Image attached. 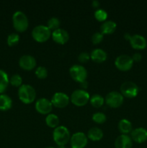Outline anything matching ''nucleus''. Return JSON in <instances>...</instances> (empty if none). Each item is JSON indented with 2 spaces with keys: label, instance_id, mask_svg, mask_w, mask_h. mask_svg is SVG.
<instances>
[{
  "label": "nucleus",
  "instance_id": "f257e3e1",
  "mask_svg": "<svg viewBox=\"0 0 147 148\" xmlns=\"http://www.w3.org/2000/svg\"><path fill=\"white\" fill-rule=\"evenodd\" d=\"M18 96L22 102L25 104H30L35 99V90L30 85H22L18 89Z\"/></svg>",
  "mask_w": 147,
  "mask_h": 148
},
{
  "label": "nucleus",
  "instance_id": "f03ea898",
  "mask_svg": "<svg viewBox=\"0 0 147 148\" xmlns=\"http://www.w3.org/2000/svg\"><path fill=\"white\" fill-rule=\"evenodd\" d=\"M53 138L58 146H65L71 138L69 130L64 126H59L54 129Z\"/></svg>",
  "mask_w": 147,
  "mask_h": 148
},
{
  "label": "nucleus",
  "instance_id": "7ed1b4c3",
  "mask_svg": "<svg viewBox=\"0 0 147 148\" xmlns=\"http://www.w3.org/2000/svg\"><path fill=\"white\" fill-rule=\"evenodd\" d=\"M12 23L14 29L18 32L25 31L28 27V18L23 12L20 10L16 11L13 14Z\"/></svg>",
  "mask_w": 147,
  "mask_h": 148
},
{
  "label": "nucleus",
  "instance_id": "20e7f679",
  "mask_svg": "<svg viewBox=\"0 0 147 148\" xmlns=\"http://www.w3.org/2000/svg\"><path fill=\"white\" fill-rule=\"evenodd\" d=\"M51 30L44 25H38L32 30V36L37 42L43 43L48 40L51 36Z\"/></svg>",
  "mask_w": 147,
  "mask_h": 148
},
{
  "label": "nucleus",
  "instance_id": "39448f33",
  "mask_svg": "<svg viewBox=\"0 0 147 148\" xmlns=\"http://www.w3.org/2000/svg\"><path fill=\"white\" fill-rule=\"evenodd\" d=\"M90 99L89 92L85 90H75L71 93L70 100L76 106H83L86 105Z\"/></svg>",
  "mask_w": 147,
  "mask_h": 148
},
{
  "label": "nucleus",
  "instance_id": "423d86ee",
  "mask_svg": "<svg viewBox=\"0 0 147 148\" xmlns=\"http://www.w3.org/2000/svg\"><path fill=\"white\" fill-rule=\"evenodd\" d=\"M120 93L123 97L128 98H135L139 92V88L135 82L132 81H125L121 85Z\"/></svg>",
  "mask_w": 147,
  "mask_h": 148
},
{
  "label": "nucleus",
  "instance_id": "0eeeda50",
  "mask_svg": "<svg viewBox=\"0 0 147 148\" xmlns=\"http://www.w3.org/2000/svg\"><path fill=\"white\" fill-rule=\"evenodd\" d=\"M69 73L72 79L79 83L86 80L87 77V71L86 68L80 64H74L71 66Z\"/></svg>",
  "mask_w": 147,
  "mask_h": 148
},
{
  "label": "nucleus",
  "instance_id": "6e6552de",
  "mask_svg": "<svg viewBox=\"0 0 147 148\" xmlns=\"http://www.w3.org/2000/svg\"><path fill=\"white\" fill-rule=\"evenodd\" d=\"M105 101L107 105L111 108H118L123 103L124 97L120 92L111 91L106 95Z\"/></svg>",
  "mask_w": 147,
  "mask_h": 148
},
{
  "label": "nucleus",
  "instance_id": "1a4fd4ad",
  "mask_svg": "<svg viewBox=\"0 0 147 148\" xmlns=\"http://www.w3.org/2000/svg\"><path fill=\"white\" fill-rule=\"evenodd\" d=\"M133 61L132 57L127 54H121L117 56L115 60V65L121 71H128L132 68Z\"/></svg>",
  "mask_w": 147,
  "mask_h": 148
},
{
  "label": "nucleus",
  "instance_id": "9d476101",
  "mask_svg": "<svg viewBox=\"0 0 147 148\" xmlns=\"http://www.w3.org/2000/svg\"><path fill=\"white\" fill-rule=\"evenodd\" d=\"M87 136L82 132L74 133L70 138L71 148H84L87 144Z\"/></svg>",
  "mask_w": 147,
  "mask_h": 148
},
{
  "label": "nucleus",
  "instance_id": "9b49d317",
  "mask_svg": "<svg viewBox=\"0 0 147 148\" xmlns=\"http://www.w3.org/2000/svg\"><path fill=\"white\" fill-rule=\"evenodd\" d=\"M70 98L66 93L62 92H55L52 96L51 101L53 106L57 108H64L69 104Z\"/></svg>",
  "mask_w": 147,
  "mask_h": 148
},
{
  "label": "nucleus",
  "instance_id": "f8f14e48",
  "mask_svg": "<svg viewBox=\"0 0 147 148\" xmlns=\"http://www.w3.org/2000/svg\"><path fill=\"white\" fill-rule=\"evenodd\" d=\"M35 109L41 114H49L53 108V104L51 101L46 98H40L36 101Z\"/></svg>",
  "mask_w": 147,
  "mask_h": 148
},
{
  "label": "nucleus",
  "instance_id": "ddd939ff",
  "mask_svg": "<svg viewBox=\"0 0 147 148\" xmlns=\"http://www.w3.org/2000/svg\"><path fill=\"white\" fill-rule=\"evenodd\" d=\"M19 65L24 70H32L36 66V60L31 55H23L19 59Z\"/></svg>",
  "mask_w": 147,
  "mask_h": 148
},
{
  "label": "nucleus",
  "instance_id": "4468645a",
  "mask_svg": "<svg viewBox=\"0 0 147 148\" xmlns=\"http://www.w3.org/2000/svg\"><path fill=\"white\" fill-rule=\"evenodd\" d=\"M51 36L53 40L59 44H64L69 39V33L65 29L60 28V27L53 30Z\"/></svg>",
  "mask_w": 147,
  "mask_h": 148
},
{
  "label": "nucleus",
  "instance_id": "2eb2a0df",
  "mask_svg": "<svg viewBox=\"0 0 147 148\" xmlns=\"http://www.w3.org/2000/svg\"><path fill=\"white\" fill-rule=\"evenodd\" d=\"M129 41L133 49H136V50H143L146 49L147 46V41L145 38L139 34L131 36Z\"/></svg>",
  "mask_w": 147,
  "mask_h": 148
},
{
  "label": "nucleus",
  "instance_id": "dca6fc26",
  "mask_svg": "<svg viewBox=\"0 0 147 148\" xmlns=\"http://www.w3.org/2000/svg\"><path fill=\"white\" fill-rule=\"evenodd\" d=\"M131 139L137 143H143L147 140V130L143 127H139L131 132Z\"/></svg>",
  "mask_w": 147,
  "mask_h": 148
},
{
  "label": "nucleus",
  "instance_id": "f3484780",
  "mask_svg": "<svg viewBox=\"0 0 147 148\" xmlns=\"http://www.w3.org/2000/svg\"><path fill=\"white\" fill-rule=\"evenodd\" d=\"M115 148H131L133 146L132 139L127 134H120L115 140Z\"/></svg>",
  "mask_w": 147,
  "mask_h": 148
},
{
  "label": "nucleus",
  "instance_id": "a211bd4d",
  "mask_svg": "<svg viewBox=\"0 0 147 148\" xmlns=\"http://www.w3.org/2000/svg\"><path fill=\"white\" fill-rule=\"evenodd\" d=\"M108 55L105 51L102 49H95L91 52L90 58L96 63H102L107 59Z\"/></svg>",
  "mask_w": 147,
  "mask_h": 148
},
{
  "label": "nucleus",
  "instance_id": "6ab92c4d",
  "mask_svg": "<svg viewBox=\"0 0 147 148\" xmlns=\"http://www.w3.org/2000/svg\"><path fill=\"white\" fill-rule=\"evenodd\" d=\"M117 24L112 20H105L100 26V31L102 34H111L116 30Z\"/></svg>",
  "mask_w": 147,
  "mask_h": 148
},
{
  "label": "nucleus",
  "instance_id": "aec40b11",
  "mask_svg": "<svg viewBox=\"0 0 147 148\" xmlns=\"http://www.w3.org/2000/svg\"><path fill=\"white\" fill-rule=\"evenodd\" d=\"M87 137L92 141H99L103 137V132L98 127H92L88 131Z\"/></svg>",
  "mask_w": 147,
  "mask_h": 148
},
{
  "label": "nucleus",
  "instance_id": "412c9836",
  "mask_svg": "<svg viewBox=\"0 0 147 148\" xmlns=\"http://www.w3.org/2000/svg\"><path fill=\"white\" fill-rule=\"evenodd\" d=\"M12 106V100L6 94L0 95V111H7L10 109Z\"/></svg>",
  "mask_w": 147,
  "mask_h": 148
},
{
  "label": "nucleus",
  "instance_id": "4be33fe9",
  "mask_svg": "<svg viewBox=\"0 0 147 148\" xmlns=\"http://www.w3.org/2000/svg\"><path fill=\"white\" fill-rule=\"evenodd\" d=\"M118 130L122 134H127L132 132V124L125 119H122L118 122Z\"/></svg>",
  "mask_w": 147,
  "mask_h": 148
},
{
  "label": "nucleus",
  "instance_id": "5701e85b",
  "mask_svg": "<svg viewBox=\"0 0 147 148\" xmlns=\"http://www.w3.org/2000/svg\"><path fill=\"white\" fill-rule=\"evenodd\" d=\"M10 83L8 75L7 72L0 69V93L2 94L7 90Z\"/></svg>",
  "mask_w": 147,
  "mask_h": 148
},
{
  "label": "nucleus",
  "instance_id": "b1692460",
  "mask_svg": "<svg viewBox=\"0 0 147 148\" xmlns=\"http://www.w3.org/2000/svg\"><path fill=\"white\" fill-rule=\"evenodd\" d=\"M46 123L49 127L55 129L59 127V118L56 114H49L46 117Z\"/></svg>",
  "mask_w": 147,
  "mask_h": 148
},
{
  "label": "nucleus",
  "instance_id": "393cba45",
  "mask_svg": "<svg viewBox=\"0 0 147 148\" xmlns=\"http://www.w3.org/2000/svg\"><path fill=\"white\" fill-rule=\"evenodd\" d=\"M89 101H90V103L92 106L95 107V108H99V107L103 106L104 102H105V98L99 94H95V95L91 96Z\"/></svg>",
  "mask_w": 147,
  "mask_h": 148
},
{
  "label": "nucleus",
  "instance_id": "a878e982",
  "mask_svg": "<svg viewBox=\"0 0 147 148\" xmlns=\"http://www.w3.org/2000/svg\"><path fill=\"white\" fill-rule=\"evenodd\" d=\"M61 25L60 20L56 17H52L48 20L47 27L50 29V30H55L56 29L59 28V26Z\"/></svg>",
  "mask_w": 147,
  "mask_h": 148
},
{
  "label": "nucleus",
  "instance_id": "bb28decb",
  "mask_svg": "<svg viewBox=\"0 0 147 148\" xmlns=\"http://www.w3.org/2000/svg\"><path fill=\"white\" fill-rule=\"evenodd\" d=\"M92 120L97 124H103L106 121L107 116L104 113L96 112L92 115Z\"/></svg>",
  "mask_w": 147,
  "mask_h": 148
},
{
  "label": "nucleus",
  "instance_id": "cd10ccee",
  "mask_svg": "<svg viewBox=\"0 0 147 148\" xmlns=\"http://www.w3.org/2000/svg\"><path fill=\"white\" fill-rule=\"evenodd\" d=\"M10 82L12 86L19 87L20 88L22 85V77L19 74H14V75H12L11 77H10Z\"/></svg>",
  "mask_w": 147,
  "mask_h": 148
},
{
  "label": "nucleus",
  "instance_id": "c85d7f7f",
  "mask_svg": "<svg viewBox=\"0 0 147 148\" xmlns=\"http://www.w3.org/2000/svg\"><path fill=\"white\" fill-rule=\"evenodd\" d=\"M20 40V36L17 33H10L7 37V44L10 46H14L18 43Z\"/></svg>",
  "mask_w": 147,
  "mask_h": 148
},
{
  "label": "nucleus",
  "instance_id": "c756f323",
  "mask_svg": "<svg viewBox=\"0 0 147 148\" xmlns=\"http://www.w3.org/2000/svg\"><path fill=\"white\" fill-rule=\"evenodd\" d=\"M95 17L99 22H105L108 17V13L103 9H98L95 12Z\"/></svg>",
  "mask_w": 147,
  "mask_h": 148
},
{
  "label": "nucleus",
  "instance_id": "7c9ffc66",
  "mask_svg": "<svg viewBox=\"0 0 147 148\" xmlns=\"http://www.w3.org/2000/svg\"><path fill=\"white\" fill-rule=\"evenodd\" d=\"M35 75L39 79H45L48 76V70L45 66H40L36 68L35 69Z\"/></svg>",
  "mask_w": 147,
  "mask_h": 148
},
{
  "label": "nucleus",
  "instance_id": "2f4dec72",
  "mask_svg": "<svg viewBox=\"0 0 147 148\" xmlns=\"http://www.w3.org/2000/svg\"><path fill=\"white\" fill-rule=\"evenodd\" d=\"M103 35L101 32H95L92 36V42L94 44H98L103 40Z\"/></svg>",
  "mask_w": 147,
  "mask_h": 148
},
{
  "label": "nucleus",
  "instance_id": "473e14b6",
  "mask_svg": "<svg viewBox=\"0 0 147 148\" xmlns=\"http://www.w3.org/2000/svg\"><path fill=\"white\" fill-rule=\"evenodd\" d=\"M90 59V54L87 52H82L79 53L78 56V60L81 62V63H86Z\"/></svg>",
  "mask_w": 147,
  "mask_h": 148
},
{
  "label": "nucleus",
  "instance_id": "72a5a7b5",
  "mask_svg": "<svg viewBox=\"0 0 147 148\" xmlns=\"http://www.w3.org/2000/svg\"><path fill=\"white\" fill-rule=\"evenodd\" d=\"M131 57H132V59L133 62H140V61L141 60V59H142V56H141V54L140 53H138V52L133 53Z\"/></svg>",
  "mask_w": 147,
  "mask_h": 148
},
{
  "label": "nucleus",
  "instance_id": "f704fd0d",
  "mask_svg": "<svg viewBox=\"0 0 147 148\" xmlns=\"http://www.w3.org/2000/svg\"><path fill=\"white\" fill-rule=\"evenodd\" d=\"M80 85H81V88H82V90H85L88 87L87 81L84 80V81H83V82H80Z\"/></svg>",
  "mask_w": 147,
  "mask_h": 148
},
{
  "label": "nucleus",
  "instance_id": "c9c22d12",
  "mask_svg": "<svg viewBox=\"0 0 147 148\" xmlns=\"http://www.w3.org/2000/svg\"><path fill=\"white\" fill-rule=\"evenodd\" d=\"M92 5L93 6V7H95V8H97V7H98L99 6V1H98V0H94L92 2Z\"/></svg>",
  "mask_w": 147,
  "mask_h": 148
},
{
  "label": "nucleus",
  "instance_id": "e433bc0d",
  "mask_svg": "<svg viewBox=\"0 0 147 148\" xmlns=\"http://www.w3.org/2000/svg\"><path fill=\"white\" fill-rule=\"evenodd\" d=\"M131 35H130L128 33H125V34H124V38H125L126 40H129L130 38H131Z\"/></svg>",
  "mask_w": 147,
  "mask_h": 148
},
{
  "label": "nucleus",
  "instance_id": "4c0bfd02",
  "mask_svg": "<svg viewBox=\"0 0 147 148\" xmlns=\"http://www.w3.org/2000/svg\"><path fill=\"white\" fill-rule=\"evenodd\" d=\"M56 148H66L65 146H58V147Z\"/></svg>",
  "mask_w": 147,
  "mask_h": 148
},
{
  "label": "nucleus",
  "instance_id": "58836bf2",
  "mask_svg": "<svg viewBox=\"0 0 147 148\" xmlns=\"http://www.w3.org/2000/svg\"><path fill=\"white\" fill-rule=\"evenodd\" d=\"M45 148H55V147H46Z\"/></svg>",
  "mask_w": 147,
  "mask_h": 148
}]
</instances>
